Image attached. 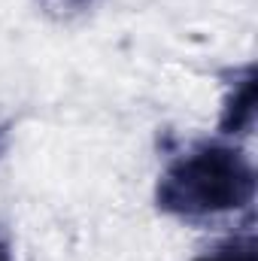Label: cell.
Masks as SVG:
<instances>
[{"mask_svg": "<svg viewBox=\"0 0 258 261\" xmlns=\"http://www.w3.org/2000/svg\"><path fill=\"white\" fill-rule=\"evenodd\" d=\"M255 200V167L246 152L225 143H200L167 164L155 203L176 219H216L249 210Z\"/></svg>", "mask_w": 258, "mask_h": 261, "instance_id": "cell-1", "label": "cell"}, {"mask_svg": "<svg viewBox=\"0 0 258 261\" xmlns=\"http://www.w3.org/2000/svg\"><path fill=\"white\" fill-rule=\"evenodd\" d=\"M252 125H255V70L252 64H246L240 73H234V82L228 85L219 128L225 134H249Z\"/></svg>", "mask_w": 258, "mask_h": 261, "instance_id": "cell-2", "label": "cell"}, {"mask_svg": "<svg viewBox=\"0 0 258 261\" xmlns=\"http://www.w3.org/2000/svg\"><path fill=\"white\" fill-rule=\"evenodd\" d=\"M194 261H258V243L255 234H240L231 237L213 249H207L203 255H197Z\"/></svg>", "mask_w": 258, "mask_h": 261, "instance_id": "cell-3", "label": "cell"}, {"mask_svg": "<svg viewBox=\"0 0 258 261\" xmlns=\"http://www.w3.org/2000/svg\"><path fill=\"white\" fill-rule=\"evenodd\" d=\"M49 12H55V15H76V12H82V9H88L94 0H40Z\"/></svg>", "mask_w": 258, "mask_h": 261, "instance_id": "cell-4", "label": "cell"}, {"mask_svg": "<svg viewBox=\"0 0 258 261\" xmlns=\"http://www.w3.org/2000/svg\"><path fill=\"white\" fill-rule=\"evenodd\" d=\"M6 152V125L0 122V155Z\"/></svg>", "mask_w": 258, "mask_h": 261, "instance_id": "cell-5", "label": "cell"}, {"mask_svg": "<svg viewBox=\"0 0 258 261\" xmlns=\"http://www.w3.org/2000/svg\"><path fill=\"white\" fill-rule=\"evenodd\" d=\"M0 261H9V249H6V243L0 240Z\"/></svg>", "mask_w": 258, "mask_h": 261, "instance_id": "cell-6", "label": "cell"}]
</instances>
